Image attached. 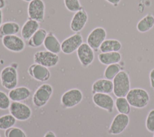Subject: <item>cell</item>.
I'll use <instances>...</instances> for the list:
<instances>
[{"mask_svg": "<svg viewBox=\"0 0 154 137\" xmlns=\"http://www.w3.org/2000/svg\"><path fill=\"white\" fill-rule=\"evenodd\" d=\"M126 98L131 106L142 109L147 106L150 101L148 92L141 88H134L129 90Z\"/></svg>", "mask_w": 154, "mask_h": 137, "instance_id": "6da1fadb", "label": "cell"}, {"mask_svg": "<svg viewBox=\"0 0 154 137\" xmlns=\"http://www.w3.org/2000/svg\"><path fill=\"white\" fill-rule=\"evenodd\" d=\"M113 93L117 97H125L131 90V82L128 73L120 71L113 79Z\"/></svg>", "mask_w": 154, "mask_h": 137, "instance_id": "7a4b0ae2", "label": "cell"}, {"mask_svg": "<svg viewBox=\"0 0 154 137\" xmlns=\"http://www.w3.org/2000/svg\"><path fill=\"white\" fill-rule=\"evenodd\" d=\"M1 85L6 90L16 88L18 84V73L16 66L13 64L4 67L0 73Z\"/></svg>", "mask_w": 154, "mask_h": 137, "instance_id": "3957f363", "label": "cell"}, {"mask_svg": "<svg viewBox=\"0 0 154 137\" xmlns=\"http://www.w3.org/2000/svg\"><path fill=\"white\" fill-rule=\"evenodd\" d=\"M52 86L47 83L40 85L32 95V101L33 105L37 108L45 106L50 100L53 94Z\"/></svg>", "mask_w": 154, "mask_h": 137, "instance_id": "277c9868", "label": "cell"}, {"mask_svg": "<svg viewBox=\"0 0 154 137\" xmlns=\"http://www.w3.org/2000/svg\"><path fill=\"white\" fill-rule=\"evenodd\" d=\"M83 99V94L78 88H72L65 91L61 96L60 103L64 108H72L79 104Z\"/></svg>", "mask_w": 154, "mask_h": 137, "instance_id": "5b68a950", "label": "cell"}, {"mask_svg": "<svg viewBox=\"0 0 154 137\" xmlns=\"http://www.w3.org/2000/svg\"><path fill=\"white\" fill-rule=\"evenodd\" d=\"M34 63L42 65L47 68L56 66L60 61L58 54L54 53L48 50H38L33 56Z\"/></svg>", "mask_w": 154, "mask_h": 137, "instance_id": "8992f818", "label": "cell"}, {"mask_svg": "<svg viewBox=\"0 0 154 137\" xmlns=\"http://www.w3.org/2000/svg\"><path fill=\"white\" fill-rule=\"evenodd\" d=\"M9 112L16 120L24 121L29 120L32 115V110L25 103L18 102H12L9 107Z\"/></svg>", "mask_w": 154, "mask_h": 137, "instance_id": "52a82bcc", "label": "cell"}, {"mask_svg": "<svg viewBox=\"0 0 154 137\" xmlns=\"http://www.w3.org/2000/svg\"><path fill=\"white\" fill-rule=\"evenodd\" d=\"M83 43V37L79 32H75L73 34L66 38L61 43V52L66 55H70L78 50Z\"/></svg>", "mask_w": 154, "mask_h": 137, "instance_id": "ba28073f", "label": "cell"}, {"mask_svg": "<svg viewBox=\"0 0 154 137\" xmlns=\"http://www.w3.org/2000/svg\"><path fill=\"white\" fill-rule=\"evenodd\" d=\"M27 14L29 19L42 23L45 20V4L43 0H33L28 2Z\"/></svg>", "mask_w": 154, "mask_h": 137, "instance_id": "9c48e42d", "label": "cell"}, {"mask_svg": "<svg viewBox=\"0 0 154 137\" xmlns=\"http://www.w3.org/2000/svg\"><path fill=\"white\" fill-rule=\"evenodd\" d=\"M106 31L104 28L101 26L96 27L88 34L87 37V43L94 51H97L106 39Z\"/></svg>", "mask_w": 154, "mask_h": 137, "instance_id": "30bf717a", "label": "cell"}, {"mask_svg": "<svg viewBox=\"0 0 154 137\" xmlns=\"http://www.w3.org/2000/svg\"><path fill=\"white\" fill-rule=\"evenodd\" d=\"M3 46L12 52H20L25 47L24 40L17 35H11L4 37L1 38Z\"/></svg>", "mask_w": 154, "mask_h": 137, "instance_id": "8fae6325", "label": "cell"}, {"mask_svg": "<svg viewBox=\"0 0 154 137\" xmlns=\"http://www.w3.org/2000/svg\"><path fill=\"white\" fill-rule=\"evenodd\" d=\"M129 123V118L128 115L119 113L114 117L108 133L112 135H119L126 129Z\"/></svg>", "mask_w": 154, "mask_h": 137, "instance_id": "7c38bea8", "label": "cell"}, {"mask_svg": "<svg viewBox=\"0 0 154 137\" xmlns=\"http://www.w3.org/2000/svg\"><path fill=\"white\" fill-rule=\"evenodd\" d=\"M78 60L84 67L90 65L94 60V50L87 43H83L76 50Z\"/></svg>", "mask_w": 154, "mask_h": 137, "instance_id": "4fadbf2b", "label": "cell"}, {"mask_svg": "<svg viewBox=\"0 0 154 137\" xmlns=\"http://www.w3.org/2000/svg\"><path fill=\"white\" fill-rule=\"evenodd\" d=\"M28 73L34 79L41 82H46L51 78V72L49 68L37 63L29 65Z\"/></svg>", "mask_w": 154, "mask_h": 137, "instance_id": "5bb4252c", "label": "cell"}, {"mask_svg": "<svg viewBox=\"0 0 154 137\" xmlns=\"http://www.w3.org/2000/svg\"><path fill=\"white\" fill-rule=\"evenodd\" d=\"M92 100L94 104L97 107L106 111L109 113L113 112L115 102L113 98L109 94H93Z\"/></svg>", "mask_w": 154, "mask_h": 137, "instance_id": "9a60e30c", "label": "cell"}, {"mask_svg": "<svg viewBox=\"0 0 154 137\" xmlns=\"http://www.w3.org/2000/svg\"><path fill=\"white\" fill-rule=\"evenodd\" d=\"M88 19V14L84 8L76 11L75 13L70 20V29L74 32H79L85 27L87 23Z\"/></svg>", "mask_w": 154, "mask_h": 137, "instance_id": "2e32d148", "label": "cell"}, {"mask_svg": "<svg viewBox=\"0 0 154 137\" xmlns=\"http://www.w3.org/2000/svg\"><path fill=\"white\" fill-rule=\"evenodd\" d=\"M91 91L93 94L105 93L109 94L113 92L112 81L103 79H99L92 84Z\"/></svg>", "mask_w": 154, "mask_h": 137, "instance_id": "e0dca14e", "label": "cell"}, {"mask_svg": "<svg viewBox=\"0 0 154 137\" xmlns=\"http://www.w3.org/2000/svg\"><path fill=\"white\" fill-rule=\"evenodd\" d=\"M39 28V22L35 20L28 19L20 28L21 37L24 40L28 41Z\"/></svg>", "mask_w": 154, "mask_h": 137, "instance_id": "ac0fdd59", "label": "cell"}, {"mask_svg": "<svg viewBox=\"0 0 154 137\" xmlns=\"http://www.w3.org/2000/svg\"><path fill=\"white\" fill-rule=\"evenodd\" d=\"M8 95L11 101L22 102L31 96V90L25 86L16 87L10 90Z\"/></svg>", "mask_w": 154, "mask_h": 137, "instance_id": "d6986e66", "label": "cell"}, {"mask_svg": "<svg viewBox=\"0 0 154 137\" xmlns=\"http://www.w3.org/2000/svg\"><path fill=\"white\" fill-rule=\"evenodd\" d=\"M43 45L46 50L54 53L58 54L61 52V43L52 32H48Z\"/></svg>", "mask_w": 154, "mask_h": 137, "instance_id": "ffe728a7", "label": "cell"}, {"mask_svg": "<svg viewBox=\"0 0 154 137\" xmlns=\"http://www.w3.org/2000/svg\"><path fill=\"white\" fill-rule=\"evenodd\" d=\"M99 61L103 65H108L119 63L122 60V55L119 52H100L97 56Z\"/></svg>", "mask_w": 154, "mask_h": 137, "instance_id": "44dd1931", "label": "cell"}, {"mask_svg": "<svg viewBox=\"0 0 154 137\" xmlns=\"http://www.w3.org/2000/svg\"><path fill=\"white\" fill-rule=\"evenodd\" d=\"M20 31V27L18 23L8 21L2 23L0 26V38L5 36L17 35Z\"/></svg>", "mask_w": 154, "mask_h": 137, "instance_id": "7402d4cb", "label": "cell"}, {"mask_svg": "<svg viewBox=\"0 0 154 137\" xmlns=\"http://www.w3.org/2000/svg\"><path fill=\"white\" fill-rule=\"evenodd\" d=\"M48 32L44 28H40L27 41V45L32 48L40 47L43 44Z\"/></svg>", "mask_w": 154, "mask_h": 137, "instance_id": "603a6c76", "label": "cell"}, {"mask_svg": "<svg viewBox=\"0 0 154 137\" xmlns=\"http://www.w3.org/2000/svg\"><path fill=\"white\" fill-rule=\"evenodd\" d=\"M154 26V16L152 13H147L142 17L137 24V29L141 33H145Z\"/></svg>", "mask_w": 154, "mask_h": 137, "instance_id": "cb8c5ba5", "label": "cell"}, {"mask_svg": "<svg viewBox=\"0 0 154 137\" xmlns=\"http://www.w3.org/2000/svg\"><path fill=\"white\" fill-rule=\"evenodd\" d=\"M122 43L117 39H105L101 44L99 47V50L100 52H119L122 49Z\"/></svg>", "mask_w": 154, "mask_h": 137, "instance_id": "d4e9b609", "label": "cell"}, {"mask_svg": "<svg viewBox=\"0 0 154 137\" xmlns=\"http://www.w3.org/2000/svg\"><path fill=\"white\" fill-rule=\"evenodd\" d=\"M117 111L120 113L128 115L131 111V106L126 97H117L115 101Z\"/></svg>", "mask_w": 154, "mask_h": 137, "instance_id": "484cf974", "label": "cell"}, {"mask_svg": "<svg viewBox=\"0 0 154 137\" xmlns=\"http://www.w3.org/2000/svg\"><path fill=\"white\" fill-rule=\"evenodd\" d=\"M121 65L119 63L110 64L106 66L103 72V76L108 80H113L116 76L122 71Z\"/></svg>", "mask_w": 154, "mask_h": 137, "instance_id": "4316f807", "label": "cell"}, {"mask_svg": "<svg viewBox=\"0 0 154 137\" xmlns=\"http://www.w3.org/2000/svg\"><path fill=\"white\" fill-rule=\"evenodd\" d=\"M16 119L10 114H5L0 117V130H6L13 127L16 123Z\"/></svg>", "mask_w": 154, "mask_h": 137, "instance_id": "83f0119b", "label": "cell"}, {"mask_svg": "<svg viewBox=\"0 0 154 137\" xmlns=\"http://www.w3.org/2000/svg\"><path fill=\"white\" fill-rule=\"evenodd\" d=\"M66 8L70 12L76 13L83 8L79 0H64Z\"/></svg>", "mask_w": 154, "mask_h": 137, "instance_id": "f1b7e54d", "label": "cell"}, {"mask_svg": "<svg viewBox=\"0 0 154 137\" xmlns=\"http://www.w3.org/2000/svg\"><path fill=\"white\" fill-rule=\"evenodd\" d=\"M5 137H26L25 132L19 127H12L4 132Z\"/></svg>", "mask_w": 154, "mask_h": 137, "instance_id": "f546056e", "label": "cell"}, {"mask_svg": "<svg viewBox=\"0 0 154 137\" xmlns=\"http://www.w3.org/2000/svg\"><path fill=\"white\" fill-rule=\"evenodd\" d=\"M11 105V100L8 95L3 91L0 90V109L7 110Z\"/></svg>", "mask_w": 154, "mask_h": 137, "instance_id": "4dcf8cb0", "label": "cell"}, {"mask_svg": "<svg viewBox=\"0 0 154 137\" xmlns=\"http://www.w3.org/2000/svg\"><path fill=\"white\" fill-rule=\"evenodd\" d=\"M145 125L149 132L154 133V109L149 112L146 119Z\"/></svg>", "mask_w": 154, "mask_h": 137, "instance_id": "1f68e13d", "label": "cell"}, {"mask_svg": "<svg viewBox=\"0 0 154 137\" xmlns=\"http://www.w3.org/2000/svg\"><path fill=\"white\" fill-rule=\"evenodd\" d=\"M149 80L150 87L154 90V68H152L149 73Z\"/></svg>", "mask_w": 154, "mask_h": 137, "instance_id": "d6a6232c", "label": "cell"}, {"mask_svg": "<svg viewBox=\"0 0 154 137\" xmlns=\"http://www.w3.org/2000/svg\"><path fill=\"white\" fill-rule=\"evenodd\" d=\"M110 4L112 5L114 7H117L120 2L121 0H105Z\"/></svg>", "mask_w": 154, "mask_h": 137, "instance_id": "836d02e7", "label": "cell"}, {"mask_svg": "<svg viewBox=\"0 0 154 137\" xmlns=\"http://www.w3.org/2000/svg\"><path fill=\"white\" fill-rule=\"evenodd\" d=\"M43 137H57L55 133L52 131H48L44 135Z\"/></svg>", "mask_w": 154, "mask_h": 137, "instance_id": "e575fe53", "label": "cell"}, {"mask_svg": "<svg viewBox=\"0 0 154 137\" xmlns=\"http://www.w3.org/2000/svg\"><path fill=\"white\" fill-rule=\"evenodd\" d=\"M6 1L5 0H0V10L4 8L6 6Z\"/></svg>", "mask_w": 154, "mask_h": 137, "instance_id": "d590c367", "label": "cell"}, {"mask_svg": "<svg viewBox=\"0 0 154 137\" xmlns=\"http://www.w3.org/2000/svg\"><path fill=\"white\" fill-rule=\"evenodd\" d=\"M3 22V13L2 10H0V26L2 24Z\"/></svg>", "mask_w": 154, "mask_h": 137, "instance_id": "8d00e7d4", "label": "cell"}, {"mask_svg": "<svg viewBox=\"0 0 154 137\" xmlns=\"http://www.w3.org/2000/svg\"><path fill=\"white\" fill-rule=\"evenodd\" d=\"M22 1H23L25 2H31V1H32L33 0H22Z\"/></svg>", "mask_w": 154, "mask_h": 137, "instance_id": "74e56055", "label": "cell"}, {"mask_svg": "<svg viewBox=\"0 0 154 137\" xmlns=\"http://www.w3.org/2000/svg\"><path fill=\"white\" fill-rule=\"evenodd\" d=\"M153 137H154V133H153Z\"/></svg>", "mask_w": 154, "mask_h": 137, "instance_id": "f35d334b", "label": "cell"}, {"mask_svg": "<svg viewBox=\"0 0 154 137\" xmlns=\"http://www.w3.org/2000/svg\"><path fill=\"white\" fill-rule=\"evenodd\" d=\"M0 137H1V135H0Z\"/></svg>", "mask_w": 154, "mask_h": 137, "instance_id": "ab89813d", "label": "cell"}]
</instances>
